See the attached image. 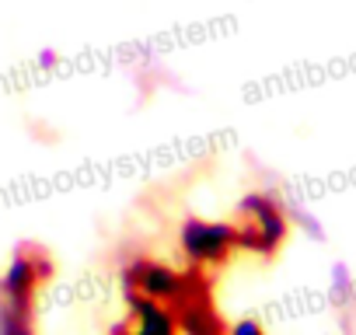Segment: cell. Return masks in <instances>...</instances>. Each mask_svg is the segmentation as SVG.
<instances>
[{"instance_id": "cell-3", "label": "cell", "mask_w": 356, "mask_h": 335, "mask_svg": "<svg viewBox=\"0 0 356 335\" xmlns=\"http://www.w3.org/2000/svg\"><path fill=\"white\" fill-rule=\"evenodd\" d=\"M178 248L196 269H217L238 252V234L231 220H203L189 217L178 231Z\"/></svg>"}, {"instance_id": "cell-1", "label": "cell", "mask_w": 356, "mask_h": 335, "mask_svg": "<svg viewBox=\"0 0 356 335\" xmlns=\"http://www.w3.org/2000/svg\"><path fill=\"white\" fill-rule=\"evenodd\" d=\"M231 224L238 234V252H255L266 259L276 255L290 234V213L273 193H248Z\"/></svg>"}, {"instance_id": "cell-7", "label": "cell", "mask_w": 356, "mask_h": 335, "mask_svg": "<svg viewBox=\"0 0 356 335\" xmlns=\"http://www.w3.org/2000/svg\"><path fill=\"white\" fill-rule=\"evenodd\" d=\"M286 213H290V224H300V227H304L311 238H325L321 224H318V220H314V217H311L304 206H297V203H293V206H286Z\"/></svg>"}, {"instance_id": "cell-8", "label": "cell", "mask_w": 356, "mask_h": 335, "mask_svg": "<svg viewBox=\"0 0 356 335\" xmlns=\"http://www.w3.org/2000/svg\"><path fill=\"white\" fill-rule=\"evenodd\" d=\"M332 297L335 300H349L353 297V279H349V269L346 265H335L332 269Z\"/></svg>"}, {"instance_id": "cell-2", "label": "cell", "mask_w": 356, "mask_h": 335, "mask_svg": "<svg viewBox=\"0 0 356 335\" xmlns=\"http://www.w3.org/2000/svg\"><path fill=\"white\" fill-rule=\"evenodd\" d=\"M171 318L178 325V335H224L227 325L213 304V283L207 276V269L189 265L186 286L171 300Z\"/></svg>"}, {"instance_id": "cell-9", "label": "cell", "mask_w": 356, "mask_h": 335, "mask_svg": "<svg viewBox=\"0 0 356 335\" xmlns=\"http://www.w3.org/2000/svg\"><path fill=\"white\" fill-rule=\"evenodd\" d=\"M224 335H266V328H262L255 318H241V321L227 325V332H224Z\"/></svg>"}, {"instance_id": "cell-5", "label": "cell", "mask_w": 356, "mask_h": 335, "mask_svg": "<svg viewBox=\"0 0 356 335\" xmlns=\"http://www.w3.org/2000/svg\"><path fill=\"white\" fill-rule=\"evenodd\" d=\"M126 318L112 325V335H178V325L164 304L126 297Z\"/></svg>"}, {"instance_id": "cell-6", "label": "cell", "mask_w": 356, "mask_h": 335, "mask_svg": "<svg viewBox=\"0 0 356 335\" xmlns=\"http://www.w3.org/2000/svg\"><path fill=\"white\" fill-rule=\"evenodd\" d=\"M35 290L0 279V335H35Z\"/></svg>"}, {"instance_id": "cell-4", "label": "cell", "mask_w": 356, "mask_h": 335, "mask_svg": "<svg viewBox=\"0 0 356 335\" xmlns=\"http://www.w3.org/2000/svg\"><path fill=\"white\" fill-rule=\"evenodd\" d=\"M186 276L189 269H171L157 259H133L122 269V290L126 297H143V300L171 307V300L186 286Z\"/></svg>"}]
</instances>
